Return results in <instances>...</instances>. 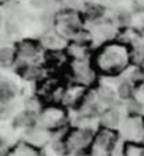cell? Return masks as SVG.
<instances>
[{"label": "cell", "mask_w": 144, "mask_h": 156, "mask_svg": "<svg viewBox=\"0 0 144 156\" xmlns=\"http://www.w3.org/2000/svg\"><path fill=\"white\" fill-rule=\"evenodd\" d=\"M118 20L121 21L122 24H129L132 21V16L128 13V11H122V13H119Z\"/></svg>", "instance_id": "cell-4"}, {"label": "cell", "mask_w": 144, "mask_h": 156, "mask_svg": "<svg viewBox=\"0 0 144 156\" xmlns=\"http://www.w3.org/2000/svg\"><path fill=\"white\" fill-rule=\"evenodd\" d=\"M49 2L50 0H32L31 6L35 7V9H45V7L49 6Z\"/></svg>", "instance_id": "cell-2"}, {"label": "cell", "mask_w": 144, "mask_h": 156, "mask_svg": "<svg viewBox=\"0 0 144 156\" xmlns=\"http://www.w3.org/2000/svg\"><path fill=\"white\" fill-rule=\"evenodd\" d=\"M118 92H119V96L121 98H129L130 96V88H129V85H126V84L121 85V88L118 89Z\"/></svg>", "instance_id": "cell-3"}, {"label": "cell", "mask_w": 144, "mask_h": 156, "mask_svg": "<svg viewBox=\"0 0 144 156\" xmlns=\"http://www.w3.org/2000/svg\"><path fill=\"white\" fill-rule=\"evenodd\" d=\"M11 56H13L11 49H8V48H2L0 49V62L2 63L10 62V60H11Z\"/></svg>", "instance_id": "cell-1"}]
</instances>
